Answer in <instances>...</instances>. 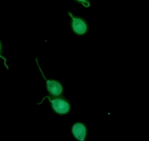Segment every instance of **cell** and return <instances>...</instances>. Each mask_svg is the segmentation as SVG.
Listing matches in <instances>:
<instances>
[{"label":"cell","mask_w":149,"mask_h":141,"mask_svg":"<svg viewBox=\"0 0 149 141\" xmlns=\"http://www.w3.org/2000/svg\"><path fill=\"white\" fill-rule=\"evenodd\" d=\"M47 99L49 101L50 104H51V107H52L53 110L55 112L56 114L58 115H65L68 113L70 111V104L67 100H66L64 98L58 97V96H45L42 99Z\"/></svg>","instance_id":"cell-1"},{"label":"cell","mask_w":149,"mask_h":141,"mask_svg":"<svg viewBox=\"0 0 149 141\" xmlns=\"http://www.w3.org/2000/svg\"><path fill=\"white\" fill-rule=\"evenodd\" d=\"M71 18V30L75 35H83L88 31V24L84 18L74 16L71 12L67 13Z\"/></svg>","instance_id":"cell-2"},{"label":"cell","mask_w":149,"mask_h":141,"mask_svg":"<svg viewBox=\"0 0 149 141\" xmlns=\"http://www.w3.org/2000/svg\"><path fill=\"white\" fill-rule=\"evenodd\" d=\"M35 62L37 63V66L38 67L40 70V72L42 74V77L45 80V83H46V88L48 90V93L51 94V96H60L61 95V93H63V86L61 85V83L59 82L56 81V80H48L46 77H45L43 74V71L41 69V68L40 67V65L38 63V60L37 58L35 59Z\"/></svg>","instance_id":"cell-3"},{"label":"cell","mask_w":149,"mask_h":141,"mask_svg":"<svg viewBox=\"0 0 149 141\" xmlns=\"http://www.w3.org/2000/svg\"><path fill=\"white\" fill-rule=\"evenodd\" d=\"M73 137L80 141H84L87 137V128L84 123H76L72 127Z\"/></svg>","instance_id":"cell-4"},{"label":"cell","mask_w":149,"mask_h":141,"mask_svg":"<svg viewBox=\"0 0 149 141\" xmlns=\"http://www.w3.org/2000/svg\"><path fill=\"white\" fill-rule=\"evenodd\" d=\"M0 59H2V60H3L4 66H5L7 70H8V69H9V67H8V60H7L6 57L3 55V46H2V43L1 40H0Z\"/></svg>","instance_id":"cell-5"},{"label":"cell","mask_w":149,"mask_h":141,"mask_svg":"<svg viewBox=\"0 0 149 141\" xmlns=\"http://www.w3.org/2000/svg\"><path fill=\"white\" fill-rule=\"evenodd\" d=\"M76 2H79V3L82 4V5L85 8H88L91 5L90 3V0H75Z\"/></svg>","instance_id":"cell-6"}]
</instances>
